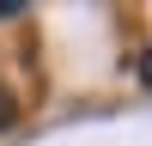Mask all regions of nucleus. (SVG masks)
<instances>
[{"instance_id": "1", "label": "nucleus", "mask_w": 152, "mask_h": 146, "mask_svg": "<svg viewBox=\"0 0 152 146\" xmlns=\"http://www.w3.org/2000/svg\"><path fill=\"white\" fill-rule=\"evenodd\" d=\"M12 122H18V104H12V91L0 85V128H12Z\"/></svg>"}]
</instances>
